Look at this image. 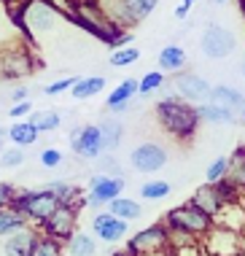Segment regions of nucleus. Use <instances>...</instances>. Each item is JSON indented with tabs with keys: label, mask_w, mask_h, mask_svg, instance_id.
<instances>
[{
	"label": "nucleus",
	"mask_w": 245,
	"mask_h": 256,
	"mask_svg": "<svg viewBox=\"0 0 245 256\" xmlns=\"http://www.w3.org/2000/svg\"><path fill=\"white\" fill-rule=\"evenodd\" d=\"M135 98H138V78H124L122 84L114 86V92L108 94L105 108H108L110 114H127Z\"/></svg>",
	"instance_id": "obj_18"
},
{
	"label": "nucleus",
	"mask_w": 245,
	"mask_h": 256,
	"mask_svg": "<svg viewBox=\"0 0 245 256\" xmlns=\"http://www.w3.org/2000/svg\"><path fill=\"white\" fill-rule=\"evenodd\" d=\"M73 22H78L81 27H86L89 32H94L97 38H102V40H114L116 36V27L105 19V14L97 8V3L94 0H81V3H76V14H73Z\"/></svg>",
	"instance_id": "obj_7"
},
{
	"label": "nucleus",
	"mask_w": 245,
	"mask_h": 256,
	"mask_svg": "<svg viewBox=\"0 0 245 256\" xmlns=\"http://www.w3.org/2000/svg\"><path fill=\"white\" fill-rule=\"evenodd\" d=\"M6 143H8V127H0V151L6 148Z\"/></svg>",
	"instance_id": "obj_49"
},
{
	"label": "nucleus",
	"mask_w": 245,
	"mask_h": 256,
	"mask_svg": "<svg viewBox=\"0 0 245 256\" xmlns=\"http://www.w3.org/2000/svg\"><path fill=\"white\" fill-rule=\"evenodd\" d=\"M65 251H68L70 256H94V254H97V238H94L92 232L76 230V232L65 240Z\"/></svg>",
	"instance_id": "obj_25"
},
{
	"label": "nucleus",
	"mask_w": 245,
	"mask_h": 256,
	"mask_svg": "<svg viewBox=\"0 0 245 256\" xmlns=\"http://www.w3.org/2000/svg\"><path fill=\"white\" fill-rule=\"evenodd\" d=\"M76 224H78V205L60 202L54 208L52 216L40 224V232H44L46 238H54V240H60V243H65L70 234L76 232Z\"/></svg>",
	"instance_id": "obj_6"
},
{
	"label": "nucleus",
	"mask_w": 245,
	"mask_h": 256,
	"mask_svg": "<svg viewBox=\"0 0 245 256\" xmlns=\"http://www.w3.org/2000/svg\"><path fill=\"white\" fill-rule=\"evenodd\" d=\"M73 81H76V76H65V78H57V81H52V84H46L40 92H44L46 98H57V94H62V92H70Z\"/></svg>",
	"instance_id": "obj_42"
},
{
	"label": "nucleus",
	"mask_w": 245,
	"mask_h": 256,
	"mask_svg": "<svg viewBox=\"0 0 245 256\" xmlns=\"http://www.w3.org/2000/svg\"><path fill=\"white\" fill-rule=\"evenodd\" d=\"M14 19H16L22 36L30 40H44L46 36H54L68 22V16H62L57 8H52L46 0H24Z\"/></svg>",
	"instance_id": "obj_1"
},
{
	"label": "nucleus",
	"mask_w": 245,
	"mask_h": 256,
	"mask_svg": "<svg viewBox=\"0 0 245 256\" xmlns=\"http://www.w3.org/2000/svg\"><path fill=\"white\" fill-rule=\"evenodd\" d=\"M213 224L242 234L245 232V205L240 202V200H226V202L218 208V213L213 216Z\"/></svg>",
	"instance_id": "obj_17"
},
{
	"label": "nucleus",
	"mask_w": 245,
	"mask_h": 256,
	"mask_svg": "<svg viewBox=\"0 0 245 256\" xmlns=\"http://www.w3.org/2000/svg\"><path fill=\"white\" fill-rule=\"evenodd\" d=\"M124 3H127V11L132 16V22L140 24V22H146V19L156 11L159 0H124Z\"/></svg>",
	"instance_id": "obj_33"
},
{
	"label": "nucleus",
	"mask_w": 245,
	"mask_h": 256,
	"mask_svg": "<svg viewBox=\"0 0 245 256\" xmlns=\"http://www.w3.org/2000/svg\"><path fill=\"white\" fill-rule=\"evenodd\" d=\"M172 192V186L167 181H146L140 186V197L148 200V202H156V200H164Z\"/></svg>",
	"instance_id": "obj_37"
},
{
	"label": "nucleus",
	"mask_w": 245,
	"mask_h": 256,
	"mask_svg": "<svg viewBox=\"0 0 245 256\" xmlns=\"http://www.w3.org/2000/svg\"><path fill=\"white\" fill-rule=\"evenodd\" d=\"M159 70L162 73H180L186 68V52H184V46H178V44H167L162 52H159Z\"/></svg>",
	"instance_id": "obj_23"
},
{
	"label": "nucleus",
	"mask_w": 245,
	"mask_h": 256,
	"mask_svg": "<svg viewBox=\"0 0 245 256\" xmlns=\"http://www.w3.org/2000/svg\"><path fill=\"white\" fill-rule=\"evenodd\" d=\"M92 234L100 243H108V246L122 243L130 234V221H122L118 216H114V213L100 210L92 216Z\"/></svg>",
	"instance_id": "obj_14"
},
{
	"label": "nucleus",
	"mask_w": 245,
	"mask_h": 256,
	"mask_svg": "<svg viewBox=\"0 0 245 256\" xmlns=\"http://www.w3.org/2000/svg\"><path fill=\"white\" fill-rule=\"evenodd\" d=\"M162 86H164V73L162 70H151V73H146L143 78H138V94L140 98H148V94L159 92Z\"/></svg>",
	"instance_id": "obj_34"
},
{
	"label": "nucleus",
	"mask_w": 245,
	"mask_h": 256,
	"mask_svg": "<svg viewBox=\"0 0 245 256\" xmlns=\"http://www.w3.org/2000/svg\"><path fill=\"white\" fill-rule=\"evenodd\" d=\"M108 256H132V254H127V251H110Z\"/></svg>",
	"instance_id": "obj_50"
},
{
	"label": "nucleus",
	"mask_w": 245,
	"mask_h": 256,
	"mask_svg": "<svg viewBox=\"0 0 245 256\" xmlns=\"http://www.w3.org/2000/svg\"><path fill=\"white\" fill-rule=\"evenodd\" d=\"M156 119L167 132H170L172 138H178V140L194 138V132H197V127H200L194 106L184 102L175 92H167L164 98L156 102Z\"/></svg>",
	"instance_id": "obj_2"
},
{
	"label": "nucleus",
	"mask_w": 245,
	"mask_h": 256,
	"mask_svg": "<svg viewBox=\"0 0 245 256\" xmlns=\"http://www.w3.org/2000/svg\"><path fill=\"white\" fill-rule=\"evenodd\" d=\"M30 256H62V243H60V240H54V238L40 234Z\"/></svg>",
	"instance_id": "obj_38"
},
{
	"label": "nucleus",
	"mask_w": 245,
	"mask_h": 256,
	"mask_svg": "<svg viewBox=\"0 0 245 256\" xmlns=\"http://www.w3.org/2000/svg\"><path fill=\"white\" fill-rule=\"evenodd\" d=\"M6 114L11 116L14 122H19V119H27V116L32 114V100H22V102H11L8 110Z\"/></svg>",
	"instance_id": "obj_44"
},
{
	"label": "nucleus",
	"mask_w": 245,
	"mask_h": 256,
	"mask_svg": "<svg viewBox=\"0 0 245 256\" xmlns=\"http://www.w3.org/2000/svg\"><path fill=\"white\" fill-rule=\"evenodd\" d=\"M94 3H97V8L105 14V19H108L116 30H130V27H135L124 0H94Z\"/></svg>",
	"instance_id": "obj_20"
},
{
	"label": "nucleus",
	"mask_w": 245,
	"mask_h": 256,
	"mask_svg": "<svg viewBox=\"0 0 245 256\" xmlns=\"http://www.w3.org/2000/svg\"><path fill=\"white\" fill-rule=\"evenodd\" d=\"M27 122H30L32 127L44 135V132H54V130H60L62 116L57 114V110H46L44 108V110H32V114L27 116Z\"/></svg>",
	"instance_id": "obj_31"
},
{
	"label": "nucleus",
	"mask_w": 245,
	"mask_h": 256,
	"mask_svg": "<svg viewBox=\"0 0 245 256\" xmlns=\"http://www.w3.org/2000/svg\"><path fill=\"white\" fill-rule=\"evenodd\" d=\"M197 110V119L205 122V124H234L237 122V114L224 106H216V102H200V106H194Z\"/></svg>",
	"instance_id": "obj_21"
},
{
	"label": "nucleus",
	"mask_w": 245,
	"mask_h": 256,
	"mask_svg": "<svg viewBox=\"0 0 245 256\" xmlns=\"http://www.w3.org/2000/svg\"><path fill=\"white\" fill-rule=\"evenodd\" d=\"M213 3H216V6H224V3H226V0H213Z\"/></svg>",
	"instance_id": "obj_55"
},
{
	"label": "nucleus",
	"mask_w": 245,
	"mask_h": 256,
	"mask_svg": "<svg viewBox=\"0 0 245 256\" xmlns=\"http://www.w3.org/2000/svg\"><path fill=\"white\" fill-rule=\"evenodd\" d=\"M14 194H16V189H14L11 184H0V210H3V208H11Z\"/></svg>",
	"instance_id": "obj_46"
},
{
	"label": "nucleus",
	"mask_w": 245,
	"mask_h": 256,
	"mask_svg": "<svg viewBox=\"0 0 245 256\" xmlns=\"http://www.w3.org/2000/svg\"><path fill=\"white\" fill-rule=\"evenodd\" d=\"M100 135H102V146L105 151H114L118 148V143H122V138H124V127H122V122L114 119V116H108V119H102L100 124Z\"/></svg>",
	"instance_id": "obj_30"
},
{
	"label": "nucleus",
	"mask_w": 245,
	"mask_h": 256,
	"mask_svg": "<svg viewBox=\"0 0 245 256\" xmlns=\"http://www.w3.org/2000/svg\"><path fill=\"white\" fill-rule=\"evenodd\" d=\"M237 200H240V202L245 205V186H242V189H240V194H237Z\"/></svg>",
	"instance_id": "obj_51"
},
{
	"label": "nucleus",
	"mask_w": 245,
	"mask_h": 256,
	"mask_svg": "<svg viewBox=\"0 0 245 256\" xmlns=\"http://www.w3.org/2000/svg\"><path fill=\"white\" fill-rule=\"evenodd\" d=\"M105 76H84V78H76L73 86H70V94L76 100H92L105 89Z\"/></svg>",
	"instance_id": "obj_24"
},
{
	"label": "nucleus",
	"mask_w": 245,
	"mask_h": 256,
	"mask_svg": "<svg viewBox=\"0 0 245 256\" xmlns=\"http://www.w3.org/2000/svg\"><path fill=\"white\" fill-rule=\"evenodd\" d=\"M162 224L167 230H180V232L194 234V238H202V234L213 226V218L205 216V213H202L200 208H194L192 202H186V205H178V208H172V210H167Z\"/></svg>",
	"instance_id": "obj_4"
},
{
	"label": "nucleus",
	"mask_w": 245,
	"mask_h": 256,
	"mask_svg": "<svg viewBox=\"0 0 245 256\" xmlns=\"http://www.w3.org/2000/svg\"><path fill=\"white\" fill-rule=\"evenodd\" d=\"M138 60H140V49H135V46H122V49L110 52L108 65L110 68H130V65H135Z\"/></svg>",
	"instance_id": "obj_36"
},
{
	"label": "nucleus",
	"mask_w": 245,
	"mask_h": 256,
	"mask_svg": "<svg viewBox=\"0 0 245 256\" xmlns=\"http://www.w3.org/2000/svg\"><path fill=\"white\" fill-rule=\"evenodd\" d=\"M130 164L138 172H156L167 164V151L159 143H140L130 151Z\"/></svg>",
	"instance_id": "obj_15"
},
{
	"label": "nucleus",
	"mask_w": 245,
	"mask_h": 256,
	"mask_svg": "<svg viewBox=\"0 0 245 256\" xmlns=\"http://www.w3.org/2000/svg\"><path fill=\"white\" fill-rule=\"evenodd\" d=\"M48 6H52V8H57L62 16H68L70 22H73V14H76V3L73 0H46Z\"/></svg>",
	"instance_id": "obj_45"
},
{
	"label": "nucleus",
	"mask_w": 245,
	"mask_h": 256,
	"mask_svg": "<svg viewBox=\"0 0 245 256\" xmlns=\"http://www.w3.org/2000/svg\"><path fill=\"white\" fill-rule=\"evenodd\" d=\"M188 202H192L194 208H200L205 216L213 218L216 213H218V208L226 202V200H224V194L218 192V186H216V184H205V186H200V189L194 192V197L188 200Z\"/></svg>",
	"instance_id": "obj_19"
},
{
	"label": "nucleus",
	"mask_w": 245,
	"mask_h": 256,
	"mask_svg": "<svg viewBox=\"0 0 245 256\" xmlns=\"http://www.w3.org/2000/svg\"><path fill=\"white\" fill-rule=\"evenodd\" d=\"M240 70H242V78H245V57H242V68H240Z\"/></svg>",
	"instance_id": "obj_54"
},
{
	"label": "nucleus",
	"mask_w": 245,
	"mask_h": 256,
	"mask_svg": "<svg viewBox=\"0 0 245 256\" xmlns=\"http://www.w3.org/2000/svg\"><path fill=\"white\" fill-rule=\"evenodd\" d=\"M170 256H205V254H202L200 240H192V243L184 246H170Z\"/></svg>",
	"instance_id": "obj_43"
},
{
	"label": "nucleus",
	"mask_w": 245,
	"mask_h": 256,
	"mask_svg": "<svg viewBox=\"0 0 245 256\" xmlns=\"http://www.w3.org/2000/svg\"><path fill=\"white\" fill-rule=\"evenodd\" d=\"M38 162H40V168H46V170H54V168H60V164L65 162V154H62L60 148L48 146V148H44V151H40Z\"/></svg>",
	"instance_id": "obj_41"
},
{
	"label": "nucleus",
	"mask_w": 245,
	"mask_h": 256,
	"mask_svg": "<svg viewBox=\"0 0 245 256\" xmlns=\"http://www.w3.org/2000/svg\"><path fill=\"white\" fill-rule=\"evenodd\" d=\"M224 181L229 186H234L237 192L245 186V148H237L232 156H229V164H226V176Z\"/></svg>",
	"instance_id": "obj_29"
},
{
	"label": "nucleus",
	"mask_w": 245,
	"mask_h": 256,
	"mask_svg": "<svg viewBox=\"0 0 245 256\" xmlns=\"http://www.w3.org/2000/svg\"><path fill=\"white\" fill-rule=\"evenodd\" d=\"M200 49L208 60H226L229 54H234L237 49V38L229 27L224 24H208L202 30L200 38Z\"/></svg>",
	"instance_id": "obj_5"
},
{
	"label": "nucleus",
	"mask_w": 245,
	"mask_h": 256,
	"mask_svg": "<svg viewBox=\"0 0 245 256\" xmlns=\"http://www.w3.org/2000/svg\"><path fill=\"white\" fill-rule=\"evenodd\" d=\"M226 164H229V156H216L213 162L208 164V170H205V181L208 184L224 181V176H226Z\"/></svg>",
	"instance_id": "obj_39"
},
{
	"label": "nucleus",
	"mask_w": 245,
	"mask_h": 256,
	"mask_svg": "<svg viewBox=\"0 0 245 256\" xmlns=\"http://www.w3.org/2000/svg\"><path fill=\"white\" fill-rule=\"evenodd\" d=\"M38 138H40V132L27 119H19V122H14L11 127H8V143H14V146H19V148L35 146V143H38Z\"/></svg>",
	"instance_id": "obj_28"
},
{
	"label": "nucleus",
	"mask_w": 245,
	"mask_h": 256,
	"mask_svg": "<svg viewBox=\"0 0 245 256\" xmlns=\"http://www.w3.org/2000/svg\"><path fill=\"white\" fill-rule=\"evenodd\" d=\"M32 73V54L22 44L0 49V78L3 81H19Z\"/></svg>",
	"instance_id": "obj_8"
},
{
	"label": "nucleus",
	"mask_w": 245,
	"mask_h": 256,
	"mask_svg": "<svg viewBox=\"0 0 245 256\" xmlns=\"http://www.w3.org/2000/svg\"><path fill=\"white\" fill-rule=\"evenodd\" d=\"M44 189L52 192L60 202H70V205H76V200H78V194H81V189L76 184H70V181H48Z\"/></svg>",
	"instance_id": "obj_32"
},
{
	"label": "nucleus",
	"mask_w": 245,
	"mask_h": 256,
	"mask_svg": "<svg viewBox=\"0 0 245 256\" xmlns=\"http://www.w3.org/2000/svg\"><path fill=\"white\" fill-rule=\"evenodd\" d=\"M200 246H202V254L205 256H237L240 254V234L213 224L200 238Z\"/></svg>",
	"instance_id": "obj_9"
},
{
	"label": "nucleus",
	"mask_w": 245,
	"mask_h": 256,
	"mask_svg": "<svg viewBox=\"0 0 245 256\" xmlns=\"http://www.w3.org/2000/svg\"><path fill=\"white\" fill-rule=\"evenodd\" d=\"M22 100H30V89L27 86H14L8 92V102H22Z\"/></svg>",
	"instance_id": "obj_48"
},
{
	"label": "nucleus",
	"mask_w": 245,
	"mask_h": 256,
	"mask_svg": "<svg viewBox=\"0 0 245 256\" xmlns=\"http://www.w3.org/2000/svg\"><path fill=\"white\" fill-rule=\"evenodd\" d=\"M38 238H40V232L35 226L24 224L22 230H16V232L3 238V256H30L35 243H38Z\"/></svg>",
	"instance_id": "obj_16"
},
{
	"label": "nucleus",
	"mask_w": 245,
	"mask_h": 256,
	"mask_svg": "<svg viewBox=\"0 0 245 256\" xmlns=\"http://www.w3.org/2000/svg\"><path fill=\"white\" fill-rule=\"evenodd\" d=\"M19 164H24V151L19 146H6L0 151V168H19Z\"/></svg>",
	"instance_id": "obj_40"
},
{
	"label": "nucleus",
	"mask_w": 245,
	"mask_h": 256,
	"mask_svg": "<svg viewBox=\"0 0 245 256\" xmlns=\"http://www.w3.org/2000/svg\"><path fill=\"white\" fill-rule=\"evenodd\" d=\"M124 178L122 176H92L89 178V192H86V205L89 208H105L110 200H116L124 192Z\"/></svg>",
	"instance_id": "obj_13"
},
{
	"label": "nucleus",
	"mask_w": 245,
	"mask_h": 256,
	"mask_svg": "<svg viewBox=\"0 0 245 256\" xmlns=\"http://www.w3.org/2000/svg\"><path fill=\"white\" fill-rule=\"evenodd\" d=\"M105 210L114 213V216H118L122 221H138L140 216H143V205H140L138 200L122 197V194H118L116 200H110V202L105 205Z\"/></svg>",
	"instance_id": "obj_26"
},
{
	"label": "nucleus",
	"mask_w": 245,
	"mask_h": 256,
	"mask_svg": "<svg viewBox=\"0 0 245 256\" xmlns=\"http://www.w3.org/2000/svg\"><path fill=\"white\" fill-rule=\"evenodd\" d=\"M237 256H245V251H240V254H237Z\"/></svg>",
	"instance_id": "obj_56"
},
{
	"label": "nucleus",
	"mask_w": 245,
	"mask_h": 256,
	"mask_svg": "<svg viewBox=\"0 0 245 256\" xmlns=\"http://www.w3.org/2000/svg\"><path fill=\"white\" fill-rule=\"evenodd\" d=\"M240 122L245 124V106H242V110H240Z\"/></svg>",
	"instance_id": "obj_53"
},
{
	"label": "nucleus",
	"mask_w": 245,
	"mask_h": 256,
	"mask_svg": "<svg viewBox=\"0 0 245 256\" xmlns=\"http://www.w3.org/2000/svg\"><path fill=\"white\" fill-rule=\"evenodd\" d=\"M210 102H216V106H224V108L234 110V114H240L242 106H245V94L237 92L234 86L216 84L213 89H210Z\"/></svg>",
	"instance_id": "obj_22"
},
{
	"label": "nucleus",
	"mask_w": 245,
	"mask_h": 256,
	"mask_svg": "<svg viewBox=\"0 0 245 256\" xmlns=\"http://www.w3.org/2000/svg\"><path fill=\"white\" fill-rule=\"evenodd\" d=\"M240 251H245V234H240Z\"/></svg>",
	"instance_id": "obj_52"
},
{
	"label": "nucleus",
	"mask_w": 245,
	"mask_h": 256,
	"mask_svg": "<svg viewBox=\"0 0 245 256\" xmlns=\"http://www.w3.org/2000/svg\"><path fill=\"white\" fill-rule=\"evenodd\" d=\"M16 44H22V30H19L16 19L8 14V8L0 3V49L16 46Z\"/></svg>",
	"instance_id": "obj_27"
},
{
	"label": "nucleus",
	"mask_w": 245,
	"mask_h": 256,
	"mask_svg": "<svg viewBox=\"0 0 245 256\" xmlns=\"http://www.w3.org/2000/svg\"><path fill=\"white\" fill-rule=\"evenodd\" d=\"M210 89H213V84H210L208 78H202V76H197V73H188V70L175 73L172 92L178 94L184 102H188V106L208 102L210 100Z\"/></svg>",
	"instance_id": "obj_11"
},
{
	"label": "nucleus",
	"mask_w": 245,
	"mask_h": 256,
	"mask_svg": "<svg viewBox=\"0 0 245 256\" xmlns=\"http://www.w3.org/2000/svg\"><path fill=\"white\" fill-rule=\"evenodd\" d=\"M162 248H170L167 243V226L164 224H151L146 230L135 232L132 238H127V248L124 251L132 256H146L154 251H162Z\"/></svg>",
	"instance_id": "obj_12"
},
{
	"label": "nucleus",
	"mask_w": 245,
	"mask_h": 256,
	"mask_svg": "<svg viewBox=\"0 0 245 256\" xmlns=\"http://www.w3.org/2000/svg\"><path fill=\"white\" fill-rule=\"evenodd\" d=\"M60 205V200L46 189H27V192H16L14 194V202L11 208L24 216L27 224H44V221L54 213V208Z\"/></svg>",
	"instance_id": "obj_3"
},
{
	"label": "nucleus",
	"mask_w": 245,
	"mask_h": 256,
	"mask_svg": "<svg viewBox=\"0 0 245 256\" xmlns=\"http://www.w3.org/2000/svg\"><path fill=\"white\" fill-rule=\"evenodd\" d=\"M194 3H197V0H180V3L175 6V19H180V22H184V19L188 16V14H192Z\"/></svg>",
	"instance_id": "obj_47"
},
{
	"label": "nucleus",
	"mask_w": 245,
	"mask_h": 256,
	"mask_svg": "<svg viewBox=\"0 0 245 256\" xmlns=\"http://www.w3.org/2000/svg\"><path fill=\"white\" fill-rule=\"evenodd\" d=\"M70 148L78 159H97L105 154L102 146V135L97 124H84V127H73L70 130Z\"/></svg>",
	"instance_id": "obj_10"
},
{
	"label": "nucleus",
	"mask_w": 245,
	"mask_h": 256,
	"mask_svg": "<svg viewBox=\"0 0 245 256\" xmlns=\"http://www.w3.org/2000/svg\"><path fill=\"white\" fill-rule=\"evenodd\" d=\"M24 224H27L24 216H19L14 208H3V210H0V238H6V234L22 230Z\"/></svg>",
	"instance_id": "obj_35"
}]
</instances>
